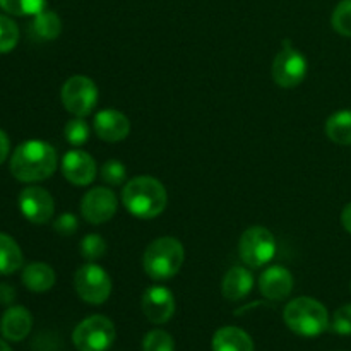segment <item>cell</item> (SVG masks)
<instances>
[{"label": "cell", "mask_w": 351, "mask_h": 351, "mask_svg": "<svg viewBox=\"0 0 351 351\" xmlns=\"http://www.w3.org/2000/svg\"><path fill=\"white\" fill-rule=\"evenodd\" d=\"M115 326L105 315H91L75 326L72 343L77 351H106L115 341Z\"/></svg>", "instance_id": "5"}, {"label": "cell", "mask_w": 351, "mask_h": 351, "mask_svg": "<svg viewBox=\"0 0 351 351\" xmlns=\"http://www.w3.org/2000/svg\"><path fill=\"white\" fill-rule=\"evenodd\" d=\"M19 209L27 221L45 225L55 213V202L50 192L43 187H26L19 194Z\"/></svg>", "instance_id": "11"}, {"label": "cell", "mask_w": 351, "mask_h": 351, "mask_svg": "<svg viewBox=\"0 0 351 351\" xmlns=\"http://www.w3.org/2000/svg\"><path fill=\"white\" fill-rule=\"evenodd\" d=\"M331 24L338 34L351 38V0H341L332 12Z\"/></svg>", "instance_id": "25"}, {"label": "cell", "mask_w": 351, "mask_h": 351, "mask_svg": "<svg viewBox=\"0 0 351 351\" xmlns=\"http://www.w3.org/2000/svg\"><path fill=\"white\" fill-rule=\"evenodd\" d=\"M57 168V153L45 141H26L19 144L10 158V173L24 184L47 180Z\"/></svg>", "instance_id": "1"}, {"label": "cell", "mask_w": 351, "mask_h": 351, "mask_svg": "<svg viewBox=\"0 0 351 351\" xmlns=\"http://www.w3.org/2000/svg\"><path fill=\"white\" fill-rule=\"evenodd\" d=\"M213 351H254V341L243 329L225 326L213 336Z\"/></svg>", "instance_id": "18"}, {"label": "cell", "mask_w": 351, "mask_h": 351, "mask_svg": "<svg viewBox=\"0 0 351 351\" xmlns=\"http://www.w3.org/2000/svg\"><path fill=\"white\" fill-rule=\"evenodd\" d=\"M254 288V276L249 269L242 266H235L226 273L223 280L221 291L223 297L228 302H239L245 298Z\"/></svg>", "instance_id": "17"}, {"label": "cell", "mask_w": 351, "mask_h": 351, "mask_svg": "<svg viewBox=\"0 0 351 351\" xmlns=\"http://www.w3.org/2000/svg\"><path fill=\"white\" fill-rule=\"evenodd\" d=\"M31 328H33V317L29 311L21 305L9 307L0 319V332L7 341H23L31 332Z\"/></svg>", "instance_id": "16"}, {"label": "cell", "mask_w": 351, "mask_h": 351, "mask_svg": "<svg viewBox=\"0 0 351 351\" xmlns=\"http://www.w3.org/2000/svg\"><path fill=\"white\" fill-rule=\"evenodd\" d=\"M75 291L86 304L101 305L112 295V280L103 267L89 263L79 267L74 278Z\"/></svg>", "instance_id": "8"}, {"label": "cell", "mask_w": 351, "mask_h": 351, "mask_svg": "<svg viewBox=\"0 0 351 351\" xmlns=\"http://www.w3.org/2000/svg\"><path fill=\"white\" fill-rule=\"evenodd\" d=\"M95 132L106 143H119L129 136L130 122L119 110H101L95 117Z\"/></svg>", "instance_id": "15"}, {"label": "cell", "mask_w": 351, "mask_h": 351, "mask_svg": "<svg viewBox=\"0 0 351 351\" xmlns=\"http://www.w3.org/2000/svg\"><path fill=\"white\" fill-rule=\"evenodd\" d=\"M62 173L72 185L84 187L96 177V163L86 151L72 149L62 158Z\"/></svg>", "instance_id": "13"}, {"label": "cell", "mask_w": 351, "mask_h": 351, "mask_svg": "<svg viewBox=\"0 0 351 351\" xmlns=\"http://www.w3.org/2000/svg\"><path fill=\"white\" fill-rule=\"evenodd\" d=\"M47 0H0V7L12 16H36L45 10Z\"/></svg>", "instance_id": "23"}, {"label": "cell", "mask_w": 351, "mask_h": 351, "mask_svg": "<svg viewBox=\"0 0 351 351\" xmlns=\"http://www.w3.org/2000/svg\"><path fill=\"white\" fill-rule=\"evenodd\" d=\"M127 170L120 161L110 160L103 165L101 168V178L110 185H122L125 182Z\"/></svg>", "instance_id": "29"}, {"label": "cell", "mask_w": 351, "mask_h": 351, "mask_svg": "<svg viewBox=\"0 0 351 351\" xmlns=\"http://www.w3.org/2000/svg\"><path fill=\"white\" fill-rule=\"evenodd\" d=\"M184 257L185 252L180 240L173 239V237H161L149 243L144 252L143 266L147 276L153 280H170L180 271Z\"/></svg>", "instance_id": "4"}, {"label": "cell", "mask_w": 351, "mask_h": 351, "mask_svg": "<svg viewBox=\"0 0 351 351\" xmlns=\"http://www.w3.org/2000/svg\"><path fill=\"white\" fill-rule=\"evenodd\" d=\"M239 254L249 267H263L276 254V239L264 226H250L240 237Z\"/></svg>", "instance_id": "6"}, {"label": "cell", "mask_w": 351, "mask_h": 351, "mask_svg": "<svg viewBox=\"0 0 351 351\" xmlns=\"http://www.w3.org/2000/svg\"><path fill=\"white\" fill-rule=\"evenodd\" d=\"M143 312L153 324H165L175 314V298L168 288L151 287L143 295Z\"/></svg>", "instance_id": "12"}, {"label": "cell", "mask_w": 351, "mask_h": 351, "mask_svg": "<svg viewBox=\"0 0 351 351\" xmlns=\"http://www.w3.org/2000/svg\"><path fill=\"white\" fill-rule=\"evenodd\" d=\"M23 267V250L12 237L0 233V274H14Z\"/></svg>", "instance_id": "21"}, {"label": "cell", "mask_w": 351, "mask_h": 351, "mask_svg": "<svg viewBox=\"0 0 351 351\" xmlns=\"http://www.w3.org/2000/svg\"><path fill=\"white\" fill-rule=\"evenodd\" d=\"M9 151H10L9 137H7V134L0 129V165L7 160V156H9Z\"/></svg>", "instance_id": "33"}, {"label": "cell", "mask_w": 351, "mask_h": 351, "mask_svg": "<svg viewBox=\"0 0 351 351\" xmlns=\"http://www.w3.org/2000/svg\"><path fill=\"white\" fill-rule=\"evenodd\" d=\"M23 285L34 293H45L55 285V271L45 263L27 264L21 274Z\"/></svg>", "instance_id": "19"}, {"label": "cell", "mask_w": 351, "mask_h": 351, "mask_svg": "<svg viewBox=\"0 0 351 351\" xmlns=\"http://www.w3.org/2000/svg\"><path fill=\"white\" fill-rule=\"evenodd\" d=\"M65 139L72 144V146H82L89 137V127L81 117L69 120L67 125L64 129Z\"/></svg>", "instance_id": "28"}, {"label": "cell", "mask_w": 351, "mask_h": 351, "mask_svg": "<svg viewBox=\"0 0 351 351\" xmlns=\"http://www.w3.org/2000/svg\"><path fill=\"white\" fill-rule=\"evenodd\" d=\"M119 201L113 191L106 187H96L86 192L81 201V215L91 225H101L115 216Z\"/></svg>", "instance_id": "10"}, {"label": "cell", "mask_w": 351, "mask_h": 351, "mask_svg": "<svg viewBox=\"0 0 351 351\" xmlns=\"http://www.w3.org/2000/svg\"><path fill=\"white\" fill-rule=\"evenodd\" d=\"M285 324L298 336L315 338L329 328L328 308L321 302L311 297H300L291 300L283 312Z\"/></svg>", "instance_id": "3"}, {"label": "cell", "mask_w": 351, "mask_h": 351, "mask_svg": "<svg viewBox=\"0 0 351 351\" xmlns=\"http://www.w3.org/2000/svg\"><path fill=\"white\" fill-rule=\"evenodd\" d=\"M16 298V290H14L10 285L0 283V304L2 305H10Z\"/></svg>", "instance_id": "32"}, {"label": "cell", "mask_w": 351, "mask_h": 351, "mask_svg": "<svg viewBox=\"0 0 351 351\" xmlns=\"http://www.w3.org/2000/svg\"><path fill=\"white\" fill-rule=\"evenodd\" d=\"M143 351H175V341L167 331L154 329L144 336Z\"/></svg>", "instance_id": "27"}, {"label": "cell", "mask_w": 351, "mask_h": 351, "mask_svg": "<svg viewBox=\"0 0 351 351\" xmlns=\"http://www.w3.org/2000/svg\"><path fill=\"white\" fill-rule=\"evenodd\" d=\"M122 202L136 218L153 219L167 208L168 194L160 180L141 175L127 182L122 191Z\"/></svg>", "instance_id": "2"}, {"label": "cell", "mask_w": 351, "mask_h": 351, "mask_svg": "<svg viewBox=\"0 0 351 351\" xmlns=\"http://www.w3.org/2000/svg\"><path fill=\"white\" fill-rule=\"evenodd\" d=\"M331 329L336 335L350 336L351 335V305H343L335 312Z\"/></svg>", "instance_id": "30"}, {"label": "cell", "mask_w": 351, "mask_h": 351, "mask_svg": "<svg viewBox=\"0 0 351 351\" xmlns=\"http://www.w3.org/2000/svg\"><path fill=\"white\" fill-rule=\"evenodd\" d=\"M19 43V27L10 17L0 14V53H9Z\"/></svg>", "instance_id": "24"}, {"label": "cell", "mask_w": 351, "mask_h": 351, "mask_svg": "<svg viewBox=\"0 0 351 351\" xmlns=\"http://www.w3.org/2000/svg\"><path fill=\"white\" fill-rule=\"evenodd\" d=\"M31 33L43 41L57 40L62 33V21L57 12L53 10H41L36 16H33L31 23Z\"/></svg>", "instance_id": "20"}, {"label": "cell", "mask_w": 351, "mask_h": 351, "mask_svg": "<svg viewBox=\"0 0 351 351\" xmlns=\"http://www.w3.org/2000/svg\"><path fill=\"white\" fill-rule=\"evenodd\" d=\"M341 223H343V226H345L346 232L351 233V202H350L348 206H346L345 209H343Z\"/></svg>", "instance_id": "34"}, {"label": "cell", "mask_w": 351, "mask_h": 351, "mask_svg": "<svg viewBox=\"0 0 351 351\" xmlns=\"http://www.w3.org/2000/svg\"><path fill=\"white\" fill-rule=\"evenodd\" d=\"M53 228L60 235H74L77 230V218L72 213H64L53 221Z\"/></svg>", "instance_id": "31"}, {"label": "cell", "mask_w": 351, "mask_h": 351, "mask_svg": "<svg viewBox=\"0 0 351 351\" xmlns=\"http://www.w3.org/2000/svg\"><path fill=\"white\" fill-rule=\"evenodd\" d=\"M62 103L74 117H88L98 103V86L88 75H72L62 86Z\"/></svg>", "instance_id": "7"}, {"label": "cell", "mask_w": 351, "mask_h": 351, "mask_svg": "<svg viewBox=\"0 0 351 351\" xmlns=\"http://www.w3.org/2000/svg\"><path fill=\"white\" fill-rule=\"evenodd\" d=\"M271 72L278 86L285 89L297 88L307 75V60L300 51L291 48L290 41H283V50L274 58Z\"/></svg>", "instance_id": "9"}, {"label": "cell", "mask_w": 351, "mask_h": 351, "mask_svg": "<svg viewBox=\"0 0 351 351\" xmlns=\"http://www.w3.org/2000/svg\"><path fill=\"white\" fill-rule=\"evenodd\" d=\"M81 254L86 261H99L106 254V242L101 235H96V233H89L82 239L81 242Z\"/></svg>", "instance_id": "26"}, {"label": "cell", "mask_w": 351, "mask_h": 351, "mask_svg": "<svg viewBox=\"0 0 351 351\" xmlns=\"http://www.w3.org/2000/svg\"><path fill=\"white\" fill-rule=\"evenodd\" d=\"M0 351H12V350H10V346L7 345L3 339H0Z\"/></svg>", "instance_id": "35"}, {"label": "cell", "mask_w": 351, "mask_h": 351, "mask_svg": "<svg viewBox=\"0 0 351 351\" xmlns=\"http://www.w3.org/2000/svg\"><path fill=\"white\" fill-rule=\"evenodd\" d=\"M326 134L329 139L341 146L351 144V110H341L331 115L326 122Z\"/></svg>", "instance_id": "22"}, {"label": "cell", "mask_w": 351, "mask_h": 351, "mask_svg": "<svg viewBox=\"0 0 351 351\" xmlns=\"http://www.w3.org/2000/svg\"><path fill=\"white\" fill-rule=\"evenodd\" d=\"M259 290L267 300L281 302L293 290V276L283 266H271L259 278Z\"/></svg>", "instance_id": "14"}]
</instances>
